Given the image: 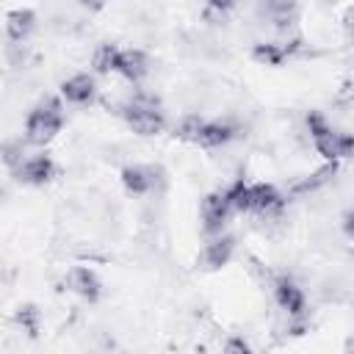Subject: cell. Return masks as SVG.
<instances>
[{
  "label": "cell",
  "mask_w": 354,
  "mask_h": 354,
  "mask_svg": "<svg viewBox=\"0 0 354 354\" xmlns=\"http://www.w3.org/2000/svg\"><path fill=\"white\" fill-rule=\"evenodd\" d=\"M332 174H335V163H332V166H324V169H318L315 174H310V177H304L301 183H296V185H293V194L315 191V188H321L324 183H329V180H332Z\"/></svg>",
  "instance_id": "cell-20"
},
{
  "label": "cell",
  "mask_w": 354,
  "mask_h": 354,
  "mask_svg": "<svg viewBox=\"0 0 354 354\" xmlns=\"http://www.w3.org/2000/svg\"><path fill=\"white\" fill-rule=\"evenodd\" d=\"M235 136V124L230 122H205L202 133H199V147H221Z\"/></svg>",
  "instance_id": "cell-14"
},
{
  "label": "cell",
  "mask_w": 354,
  "mask_h": 354,
  "mask_svg": "<svg viewBox=\"0 0 354 354\" xmlns=\"http://www.w3.org/2000/svg\"><path fill=\"white\" fill-rule=\"evenodd\" d=\"M232 252H235V241H232L230 235H218V238H213V241L202 249V266L210 268V271H216V268H221V266L230 263Z\"/></svg>",
  "instance_id": "cell-8"
},
{
  "label": "cell",
  "mask_w": 354,
  "mask_h": 354,
  "mask_svg": "<svg viewBox=\"0 0 354 354\" xmlns=\"http://www.w3.org/2000/svg\"><path fill=\"white\" fill-rule=\"evenodd\" d=\"M232 213V205L227 199V191H210L202 199V221H205V232H221L227 216Z\"/></svg>",
  "instance_id": "cell-4"
},
{
  "label": "cell",
  "mask_w": 354,
  "mask_h": 354,
  "mask_svg": "<svg viewBox=\"0 0 354 354\" xmlns=\"http://www.w3.org/2000/svg\"><path fill=\"white\" fill-rule=\"evenodd\" d=\"M252 58H254V61H260V64H266V66H277V64H282V61L288 58V53H285V47H282V44L263 41V44H254Z\"/></svg>",
  "instance_id": "cell-18"
},
{
  "label": "cell",
  "mask_w": 354,
  "mask_h": 354,
  "mask_svg": "<svg viewBox=\"0 0 354 354\" xmlns=\"http://www.w3.org/2000/svg\"><path fill=\"white\" fill-rule=\"evenodd\" d=\"M282 207V196L271 183H252V210L257 213H271Z\"/></svg>",
  "instance_id": "cell-13"
},
{
  "label": "cell",
  "mask_w": 354,
  "mask_h": 354,
  "mask_svg": "<svg viewBox=\"0 0 354 354\" xmlns=\"http://www.w3.org/2000/svg\"><path fill=\"white\" fill-rule=\"evenodd\" d=\"M17 180L19 183H28V185H44L53 174H55V163L47 158V155H33V158H25L17 169H14Z\"/></svg>",
  "instance_id": "cell-5"
},
{
  "label": "cell",
  "mask_w": 354,
  "mask_h": 354,
  "mask_svg": "<svg viewBox=\"0 0 354 354\" xmlns=\"http://www.w3.org/2000/svg\"><path fill=\"white\" fill-rule=\"evenodd\" d=\"M343 25H346V30L354 36V8H351V11H346V17H343Z\"/></svg>",
  "instance_id": "cell-25"
},
{
  "label": "cell",
  "mask_w": 354,
  "mask_h": 354,
  "mask_svg": "<svg viewBox=\"0 0 354 354\" xmlns=\"http://www.w3.org/2000/svg\"><path fill=\"white\" fill-rule=\"evenodd\" d=\"M207 6H210V11L224 14V11H230V8L235 6V0H207Z\"/></svg>",
  "instance_id": "cell-23"
},
{
  "label": "cell",
  "mask_w": 354,
  "mask_h": 354,
  "mask_svg": "<svg viewBox=\"0 0 354 354\" xmlns=\"http://www.w3.org/2000/svg\"><path fill=\"white\" fill-rule=\"evenodd\" d=\"M80 6H86L88 11H100L105 6V0H80Z\"/></svg>",
  "instance_id": "cell-26"
},
{
  "label": "cell",
  "mask_w": 354,
  "mask_h": 354,
  "mask_svg": "<svg viewBox=\"0 0 354 354\" xmlns=\"http://www.w3.org/2000/svg\"><path fill=\"white\" fill-rule=\"evenodd\" d=\"M33 28H36V14L30 8H14L6 14V33L14 41L28 39L33 33Z\"/></svg>",
  "instance_id": "cell-11"
},
{
  "label": "cell",
  "mask_w": 354,
  "mask_h": 354,
  "mask_svg": "<svg viewBox=\"0 0 354 354\" xmlns=\"http://www.w3.org/2000/svg\"><path fill=\"white\" fill-rule=\"evenodd\" d=\"M116 72H119L124 80L138 83V80L149 72V58H147L141 50H122V53H119V66H116Z\"/></svg>",
  "instance_id": "cell-10"
},
{
  "label": "cell",
  "mask_w": 354,
  "mask_h": 354,
  "mask_svg": "<svg viewBox=\"0 0 354 354\" xmlns=\"http://www.w3.org/2000/svg\"><path fill=\"white\" fill-rule=\"evenodd\" d=\"M124 122L133 127V133L138 136H158L163 127H166V119L163 113L158 111V105L152 100H133L127 108H124Z\"/></svg>",
  "instance_id": "cell-3"
},
{
  "label": "cell",
  "mask_w": 354,
  "mask_h": 354,
  "mask_svg": "<svg viewBox=\"0 0 354 354\" xmlns=\"http://www.w3.org/2000/svg\"><path fill=\"white\" fill-rule=\"evenodd\" d=\"M64 127V108H61V100L55 97H44L25 119V141L28 144H47L58 136V130Z\"/></svg>",
  "instance_id": "cell-1"
},
{
  "label": "cell",
  "mask_w": 354,
  "mask_h": 354,
  "mask_svg": "<svg viewBox=\"0 0 354 354\" xmlns=\"http://www.w3.org/2000/svg\"><path fill=\"white\" fill-rule=\"evenodd\" d=\"M3 160H6V166H11V169H17L25 158H22V141H6L3 144Z\"/></svg>",
  "instance_id": "cell-21"
},
{
  "label": "cell",
  "mask_w": 354,
  "mask_h": 354,
  "mask_svg": "<svg viewBox=\"0 0 354 354\" xmlns=\"http://www.w3.org/2000/svg\"><path fill=\"white\" fill-rule=\"evenodd\" d=\"M274 299L277 304L290 315V318H299L304 313V293L301 288H296V282H290L288 277H279L274 282Z\"/></svg>",
  "instance_id": "cell-7"
},
{
  "label": "cell",
  "mask_w": 354,
  "mask_h": 354,
  "mask_svg": "<svg viewBox=\"0 0 354 354\" xmlns=\"http://www.w3.org/2000/svg\"><path fill=\"white\" fill-rule=\"evenodd\" d=\"M224 191H227V199H230L232 210H238V213L252 210V185H249V183L235 180V183H232L230 188H224Z\"/></svg>",
  "instance_id": "cell-16"
},
{
  "label": "cell",
  "mask_w": 354,
  "mask_h": 354,
  "mask_svg": "<svg viewBox=\"0 0 354 354\" xmlns=\"http://www.w3.org/2000/svg\"><path fill=\"white\" fill-rule=\"evenodd\" d=\"M224 351H249V343L241 340V337H232V340L224 343Z\"/></svg>",
  "instance_id": "cell-22"
},
{
  "label": "cell",
  "mask_w": 354,
  "mask_h": 354,
  "mask_svg": "<svg viewBox=\"0 0 354 354\" xmlns=\"http://www.w3.org/2000/svg\"><path fill=\"white\" fill-rule=\"evenodd\" d=\"M14 321H17L30 337H36V335H39V326H41V313H39L36 304H19L17 313H14Z\"/></svg>",
  "instance_id": "cell-17"
},
{
  "label": "cell",
  "mask_w": 354,
  "mask_h": 354,
  "mask_svg": "<svg viewBox=\"0 0 354 354\" xmlns=\"http://www.w3.org/2000/svg\"><path fill=\"white\" fill-rule=\"evenodd\" d=\"M343 230H346L348 235H354V210H348V213L343 216Z\"/></svg>",
  "instance_id": "cell-24"
},
{
  "label": "cell",
  "mask_w": 354,
  "mask_h": 354,
  "mask_svg": "<svg viewBox=\"0 0 354 354\" xmlns=\"http://www.w3.org/2000/svg\"><path fill=\"white\" fill-rule=\"evenodd\" d=\"M94 77L91 75H72L69 80L61 83V94L66 97V102H75V105H86L94 100Z\"/></svg>",
  "instance_id": "cell-9"
},
{
  "label": "cell",
  "mask_w": 354,
  "mask_h": 354,
  "mask_svg": "<svg viewBox=\"0 0 354 354\" xmlns=\"http://www.w3.org/2000/svg\"><path fill=\"white\" fill-rule=\"evenodd\" d=\"M66 288L72 293H77L80 299H86V301H97L100 299V290H102L97 274L91 268H83V266H77V268H72L66 274Z\"/></svg>",
  "instance_id": "cell-6"
},
{
  "label": "cell",
  "mask_w": 354,
  "mask_h": 354,
  "mask_svg": "<svg viewBox=\"0 0 354 354\" xmlns=\"http://www.w3.org/2000/svg\"><path fill=\"white\" fill-rule=\"evenodd\" d=\"M202 127H205V119H199V116H183V119L177 122V127H174V138H180V141H194V144H196Z\"/></svg>",
  "instance_id": "cell-19"
},
{
  "label": "cell",
  "mask_w": 354,
  "mask_h": 354,
  "mask_svg": "<svg viewBox=\"0 0 354 354\" xmlns=\"http://www.w3.org/2000/svg\"><path fill=\"white\" fill-rule=\"evenodd\" d=\"M119 47L116 44H100L97 50H94V55H91V66H94V72L97 75H108V72H116V66H119Z\"/></svg>",
  "instance_id": "cell-15"
},
{
  "label": "cell",
  "mask_w": 354,
  "mask_h": 354,
  "mask_svg": "<svg viewBox=\"0 0 354 354\" xmlns=\"http://www.w3.org/2000/svg\"><path fill=\"white\" fill-rule=\"evenodd\" d=\"M307 127H310V136H313L315 149H318L326 160L354 158V136L332 130L321 113H315V111H313V113L307 116Z\"/></svg>",
  "instance_id": "cell-2"
},
{
  "label": "cell",
  "mask_w": 354,
  "mask_h": 354,
  "mask_svg": "<svg viewBox=\"0 0 354 354\" xmlns=\"http://www.w3.org/2000/svg\"><path fill=\"white\" fill-rule=\"evenodd\" d=\"M122 185L130 194H147L155 185V169H149V166H127V169H122Z\"/></svg>",
  "instance_id": "cell-12"
}]
</instances>
